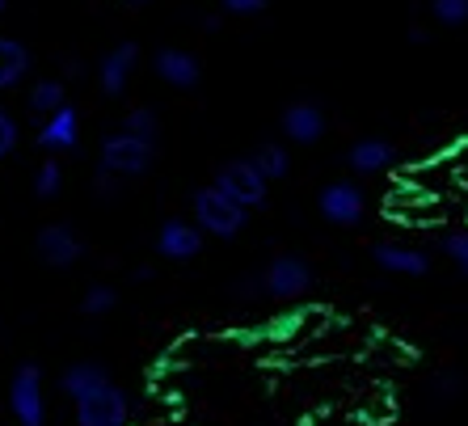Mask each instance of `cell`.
<instances>
[{
    "label": "cell",
    "instance_id": "6da1fadb",
    "mask_svg": "<svg viewBox=\"0 0 468 426\" xmlns=\"http://www.w3.org/2000/svg\"><path fill=\"white\" fill-rule=\"evenodd\" d=\"M313 283H316V274H313V262H308L304 253H274L258 274L240 279L232 292L245 295V300H250V295H266V300L287 304V300H300V295L313 292Z\"/></svg>",
    "mask_w": 468,
    "mask_h": 426
},
{
    "label": "cell",
    "instance_id": "7a4b0ae2",
    "mask_svg": "<svg viewBox=\"0 0 468 426\" xmlns=\"http://www.w3.org/2000/svg\"><path fill=\"white\" fill-rule=\"evenodd\" d=\"M190 211H195V224L203 229V237H219V240L240 237V232H245V224H250V211L237 208V203H232L229 195H219L216 186L195 190Z\"/></svg>",
    "mask_w": 468,
    "mask_h": 426
},
{
    "label": "cell",
    "instance_id": "3957f363",
    "mask_svg": "<svg viewBox=\"0 0 468 426\" xmlns=\"http://www.w3.org/2000/svg\"><path fill=\"white\" fill-rule=\"evenodd\" d=\"M153 156H156L153 144L135 140V135H127V132H110L106 140L98 144V169L122 177V182L148 174V169H153Z\"/></svg>",
    "mask_w": 468,
    "mask_h": 426
},
{
    "label": "cell",
    "instance_id": "277c9868",
    "mask_svg": "<svg viewBox=\"0 0 468 426\" xmlns=\"http://www.w3.org/2000/svg\"><path fill=\"white\" fill-rule=\"evenodd\" d=\"M211 186L219 190V195H229L237 208H245V211H258V208H266V190H271V182L258 174V165L250 161V156H237V161H224L216 169V182Z\"/></svg>",
    "mask_w": 468,
    "mask_h": 426
},
{
    "label": "cell",
    "instance_id": "5b68a950",
    "mask_svg": "<svg viewBox=\"0 0 468 426\" xmlns=\"http://www.w3.org/2000/svg\"><path fill=\"white\" fill-rule=\"evenodd\" d=\"M316 211L334 229H359L363 216H367V195H363L359 182L338 177V182H325L316 190Z\"/></svg>",
    "mask_w": 468,
    "mask_h": 426
},
{
    "label": "cell",
    "instance_id": "8992f818",
    "mask_svg": "<svg viewBox=\"0 0 468 426\" xmlns=\"http://www.w3.org/2000/svg\"><path fill=\"white\" fill-rule=\"evenodd\" d=\"M9 410L17 418V426L47 422V389H43V367L38 363H17V372L9 376Z\"/></svg>",
    "mask_w": 468,
    "mask_h": 426
},
{
    "label": "cell",
    "instance_id": "52a82bcc",
    "mask_svg": "<svg viewBox=\"0 0 468 426\" xmlns=\"http://www.w3.org/2000/svg\"><path fill=\"white\" fill-rule=\"evenodd\" d=\"M34 253L51 271H72L85 258V240H80V232L72 224H43L38 237H34Z\"/></svg>",
    "mask_w": 468,
    "mask_h": 426
},
{
    "label": "cell",
    "instance_id": "ba28073f",
    "mask_svg": "<svg viewBox=\"0 0 468 426\" xmlns=\"http://www.w3.org/2000/svg\"><path fill=\"white\" fill-rule=\"evenodd\" d=\"M198 253H203V229L195 219L169 216L156 229V258H165V262H195Z\"/></svg>",
    "mask_w": 468,
    "mask_h": 426
},
{
    "label": "cell",
    "instance_id": "9c48e42d",
    "mask_svg": "<svg viewBox=\"0 0 468 426\" xmlns=\"http://www.w3.org/2000/svg\"><path fill=\"white\" fill-rule=\"evenodd\" d=\"M131 422V397L122 384H106L101 393L85 397L77 405V426H127Z\"/></svg>",
    "mask_w": 468,
    "mask_h": 426
},
{
    "label": "cell",
    "instance_id": "30bf717a",
    "mask_svg": "<svg viewBox=\"0 0 468 426\" xmlns=\"http://www.w3.org/2000/svg\"><path fill=\"white\" fill-rule=\"evenodd\" d=\"M135 64H140V43H119L110 47L106 55L98 59V89L101 98H122L131 85V77H135Z\"/></svg>",
    "mask_w": 468,
    "mask_h": 426
},
{
    "label": "cell",
    "instance_id": "8fae6325",
    "mask_svg": "<svg viewBox=\"0 0 468 426\" xmlns=\"http://www.w3.org/2000/svg\"><path fill=\"white\" fill-rule=\"evenodd\" d=\"M279 132L292 144H300V148H313V144L325 140L329 119L316 101H292V106H283V114H279Z\"/></svg>",
    "mask_w": 468,
    "mask_h": 426
},
{
    "label": "cell",
    "instance_id": "7c38bea8",
    "mask_svg": "<svg viewBox=\"0 0 468 426\" xmlns=\"http://www.w3.org/2000/svg\"><path fill=\"white\" fill-rule=\"evenodd\" d=\"M153 72H156V80H165L169 89H182V93L198 89V80H203V64H198V55L186 51V47H156Z\"/></svg>",
    "mask_w": 468,
    "mask_h": 426
},
{
    "label": "cell",
    "instance_id": "4fadbf2b",
    "mask_svg": "<svg viewBox=\"0 0 468 426\" xmlns=\"http://www.w3.org/2000/svg\"><path fill=\"white\" fill-rule=\"evenodd\" d=\"M34 144L43 148L47 156H59V153H77L80 148V110L68 101L59 114H51V119H43V127H38V135H34Z\"/></svg>",
    "mask_w": 468,
    "mask_h": 426
},
{
    "label": "cell",
    "instance_id": "5bb4252c",
    "mask_svg": "<svg viewBox=\"0 0 468 426\" xmlns=\"http://www.w3.org/2000/svg\"><path fill=\"white\" fill-rule=\"evenodd\" d=\"M371 262L388 274H405V279L431 274V253L414 250V245H401V240H380V245H371Z\"/></svg>",
    "mask_w": 468,
    "mask_h": 426
},
{
    "label": "cell",
    "instance_id": "9a60e30c",
    "mask_svg": "<svg viewBox=\"0 0 468 426\" xmlns=\"http://www.w3.org/2000/svg\"><path fill=\"white\" fill-rule=\"evenodd\" d=\"M106 384H114L110 380V372H106V363H98V359H80V363H68L64 372H59V393L68 397L72 405H80L85 397H93V393H101Z\"/></svg>",
    "mask_w": 468,
    "mask_h": 426
},
{
    "label": "cell",
    "instance_id": "2e32d148",
    "mask_svg": "<svg viewBox=\"0 0 468 426\" xmlns=\"http://www.w3.org/2000/svg\"><path fill=\"white\" fill-rule=\"evenodd\" d=\"M392 161H397V148L388 140H380V135H363V140L350 144V153H346V165L359 177L384 174V169H392Z\"/></svg>",
    "mask_w": 468,
    "mask_h": 426
},
{
    "label": "cell",
    "instance_id": "e0dca14e",
    "mask_svg": "<svg viewBox=\"0 0 468 426\" xmlns=\"http://www.w3.org/2000/svg\"><path fill=\"white\" fill-rule=\"evenodd\" d=\"M30 47L9 38V34H0V93L5 89H17L26 77H30Z\"/></svg>",
    "mask_w": 468,
    "mask_h": 426
},
{
    "label": "cell",
    "instance_id": "ac0fdd59",
    "mask_svg": "<svg viewBox=\"0 0 468 426\" xmlns=\"http://www.w3.org/2000/svg\"><path fill=\"white\" fill-rule=\"evenodd\" d=\"M250 161L258 165V174L266 177V182H283V177L292 174V153H287V144H274V140L258 144Z\"/></svg>",
    "mask_w": 468,
    "mask_h": 426
},
{
    "label": "cell",
    "instance_id": "d6986e66",
    "mask_svg": "<svg viewBox=\"0 0 468 426\" xmlns=\"http://www.w3.org/2000/svg\"><path fill=\"white\" fill-rule=\"evenodd\" d=\"M64 106H68V89H64V80H59V77L34 80V89H30V110H34V114L51 119V114H59Z\"/></svg>",
    "mask_w": 468,
    "mask_h": 426
},
{
    "label": "cell",
    "instance_id": "ffe728a7",
    "mask_svg": "<svg viewBox=\"0 0 468 426\" xmlns=\"http://www.w3.org/2000/svg\"><path fill=\"white\" fill-rule=\"evenodd\" d=\"M119 132H127V135H135V140H144V144H153L156 148V140H161V114H156L153 106H135V110L122 114Z\"/></svg>",
    "mask_w": 468,
    "mask_h": 426
},
{
    "label": "cell",
    "instance_id": "44dd1931",
    "mask_svg": "<svg viewBox=\"0 0 468 426\" xmlns=\"http://www.w3.org/2000/svg\"><path fill=\"white\" fill-rule=\"evenodd\" d=\"M59 190H64V169H59L55 156H47V161L34 169V198L51 203V198H59Z\"/></svg>",
    "mask_w": 468,
    "mask_h": 426
},
{
    "label": "cell",
    "instance_id": "7402d4cb",
    "mask_svg": "<svg viewBox=\"0 0 468 426\" xmlns=\"http://www.w3.org/2000/svg\"><path fill=\"white\" fill-rule=\"evenodd\" d=\"M114 308H119V292L110 283H93L80 295V313H85V317H110Z\"/></svg>",
    "mask_w": 468,
    "mask_h": 426
},
{
    "label": "cell",
    "instance_id": "603a6c76",
    "mask_svg": "<svg viewBox=\"0 0 468 426\" xmlns=\"http://www.w3.org/2000/svg\"><path fill=\"white\" fill-rule=\"evenodd\" d=\"M431 17L443 30H460L468 26V0H431Z\"/></svg>",
    "mask_w": 468,
    "mask_h": 426
},
{
    "label": "cell",
    "instance_id": "cb8c5ba5",
    "mask_svg": "<svg viewBox=\"0 0 468 426\" xmlns=\"http://www.w3.org/2000/svg\"><path fill=\"white\" fill-rule=\"evenodd\" d=\"M17 140H22V127H17V114L0 106V161H9L17 153Z\"/></svg>",
    "mask_w": 468,
    "mask_h": 426
},
{
    "label": "cell",
    "instance_id": "d4e9b609",
    "mask_svg": "<svg viewBox=\"0 0 468 426\" xmlns=\"http://www.w3.org/2000/svg\"><path fill=\"white\" fill-rule=\"evenodd\" d=\"M439 250H443L447 258L456 262V271L468 279V232L464 229H460V232H447V237L439 240Z\"/></svg>",
    "mask_w": 468,
    "mask_h": 426
},
{
    "label": "cell",
    "instance_id": "484cf974",
    "mask_svg": "<svg viewBox=\"0 0 468 426\" xmlns=\"http://www.w3.org/2000/svg\"><path fill=\"white\" fill-rule=\"evenodd\" d=\"M219 9L232 13V17H258V13L271 9V0H219Z\"/></svg>",
    "mask_w": 468,
    "mask_h": 426
},
{
    "label": "cell",
    "instance_id": "4316f807",
    "mask_svg": "<svg viewBox=\"0 0 468 426\" xmlns=\"http://www.w3.org/2000/svg\"><path fill=\"white\" fill-rule=\"evenodd\" d=\"M93 195H98V203H114V198L122 195V177L101 174L98 169V177H93Z\"/></svg>",
    "mask_w": 468,
    "mask_h": 426
},
{
    "label": "cell",
    "instance_id": "83f0119b",
    "mask_svg": "<svg viewBox=\"0 0 468 426\" xmlns=\"http://www.w3.org/2000/svg\"><path fill=\"white\" fill-rule=\"evenodd\" d=\"M460 389H464V380H460V376H439V380H435V393L443 397V401H452Z\"/></svg>",
    "mask_w": 468,
    "mask_h": 426
},
{
    "label": "cell",
    "instance_id": "f1b7e54d",
    "mask_svg": "<svg viewBox=\"0 0 468 426\" xmlns=\"http://www.w3.org/2000/svg\"><path fill=\"white\" fill-rule=\"evenodd\" d=\"M131 279H135V283H148V279H153V266H135V271H131Z\"/></svg>",
    "mask_w": 468,
    "mask_h": 426
},
{
    "label": "cell",
    "instance_id": "f546056e",
    "mask_svg": "<svg viewBox=\"0 0 468 426\" xmlns=\"http://www.w3.org/2000/svg\"><path fill=\"white\" fill-rule=\"evenodd\" d=\"M5 9H9V0H0V13H5Z\"/></svg>",
    "mask_w": 468,
    "mask_h": 426
},
{
    "label": "cell",
    "instance_id": "4dcf8cb0",
    "mask_svg": "<svg viewBox=\"0 0 468 426\" xmlns=\"http://www.w3.org/2000/svg\"><path fill=\"white\" fill-rule=\"evenodd\" d=\"M127 5H148V0H127Z\"/></svg>",
    "mask_w": 468,
    "mask_h": 426
}]
</instances>
